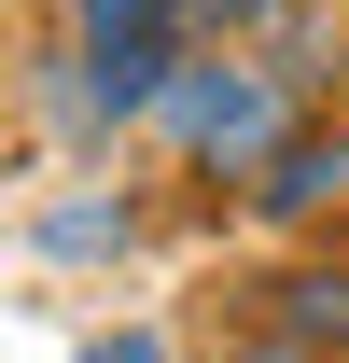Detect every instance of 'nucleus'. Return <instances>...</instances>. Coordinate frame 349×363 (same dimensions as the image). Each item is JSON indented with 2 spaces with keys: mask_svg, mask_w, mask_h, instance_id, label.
Segmentation results:
<instances>
[{
  "mask_svg": "<svg viewBox=\"0 0 349 363\" xmlns=\"http://www.w3.org/2000/svg\"><path fill=\"white\" fill-rule=\"evenodd\" d=\"M265 70H279V98H294V112H307V98H321V84H336V70H349V28H321V14H294Z\"/></svg>",
  "mask_w": 349,
  "mask_h": 363,
  "instance_id": "39448f33",
  "label": "nucleus"
},
{
  "mask_svg": "<svg viewBox=\"0 0 349 363\" xmlns=\"http://www.w3.org/2000/svg\"><path fill=\"white\" fill-rule=\"evenodd\" d=\"M223 363H321L307 335H252V350H223Z\"/></svg>",
  "mask_w": 349,
  "mask_h": 363,
  "instance_id": "6e6552de",
  "label": "nucleus"
},
{
  "mask_svg": "<svg viewBox=\"0 0 349 363\" xmlns=\"http://www.w3.org/2000/svg\"><path fill=\"white\" fill-rule=\"evenodd\" d=\"M84 363H168V335H140V321H126V335H98Z\"/></svg>",
  "mask_w": 349,
  "mask_h": 363,
  "instance_id": "0eeeda50",
  "label": "nucleus"
},
{
  "mask_svg": "<svg viewBox=\"0 0 349 363\" xmlns=\"http://www.w3.org/2000/svg\"><path fill=\"white\" fill-rule=\"evenodd\" d=\"M252 210H265V224H321V210H349V126H294V140L252 168Z\"/></svg>",
  "mask_w": 349,
  "mask_h": 363,
  "instance_id": "7ed1b4c3",
  "label": "nucleus"
},
{
  "mask_svg": "<svg viewBox=\"0 0 349 363\" xmlns=\"http://www.w3.org/2000/svg\"><path fill=\"white\" fill-rule=\"evenodd\" d=\"M279 335H307L321 363H349V266H294L279 279Z\"/></svg>",
  "mask_w": 349,
  "mask_h": 363,
  "instance_id": "20e7f679",
  "label": "nucleus"
},
{
  "mask_svg": "<svg viewBox=\"0 0 349 363\" xmlns=\"http://www.w3.org/2000/svg\"><path fill=\"white\" fill-rule=\"evenodd\" d=\"M126 196H70V210H43V252H126Z\"/></svg>",
  "mask_w": 349,
  "mask_h": 363,
  "instance_id": "423d86ee",
  "label": "nucleus"
},
{
  "mask_svg": "<svg viewBox=\"0 0 349 363\" xmlns=\"http://www.w3.org/2000/svg\"><path fill=\"white\" fill-rule=\"evenodd\" d=\"M154 112H168V140L196 168H238V182L294 140V98H279V70H252V56H182V84L154 98Z\"/></svg>",
  "mask_w": 349,
  "mask_h": 363,
  "instance_id": "f257e3e1",
  "label": "nucleus"
},
{
  "mask_svg": "<svg viewBox=\"0 0 349 363\" xmlns=\"http://www.w3.org/2000/svg\"><path fill=\"white\" fill-rule=\"evenodd\" d=\"M70 28H84L70 70H98V112H112V126L154 112V98L182 84V56H196V14H182V0H70Z\"/></svg>",
  "mask_w": 349,
  "mask_h": 363,
  "instance_id": "f03ea898",
  "label": "nucleus"
}]
</instances>
